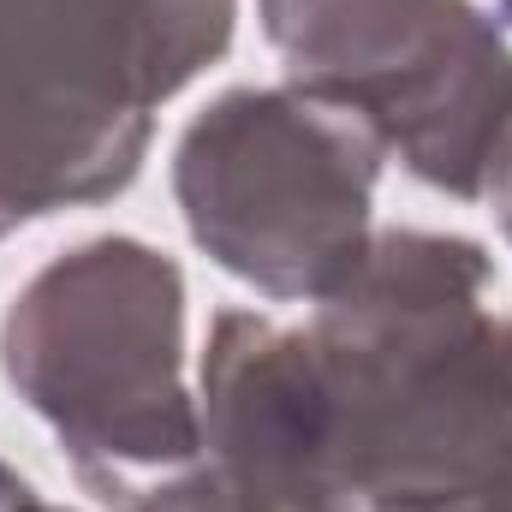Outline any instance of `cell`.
<instances>
[{
	"label": "cell",
	"instance_id": "6da1fadb",
	"mask_svg": "<svg viewBox=\"0 0 512 512\" xmlns=\"http://www.w3.org/2000/svg\"><path fill=\"white\" fill-rule=\"evenodd\" d=\"M477 239L387 227L280 328L227 310L203 352V453L340 495L352 512L512 483V316Z\"/></svg>",
	"mask_w": 512,
	"mask_h": 512
},
{
	"label": "cell",
	"instance_id": "7a4b0ae2",
	"mask_svg": "<svg viewBox=\"0 0 512 512\" xmlns=\"http://www.w3.org/2000/svg\"><path fill=\"white\" fill-rule=\"evenodd\" d=\"M0 370L60 435L102 501L203 459V405L185 387V274L143 239L54 256L0 322Z\"/></svg>",
	"mask_w": 512,
	"mask_h": 512
},
{
	"label": "cell",
	"instance_id": "3957f363",
	"mask_svg": "<svg viewBox=\"0 0 512 512\" xmlns=\"http://www.w3.org/2000/svg\"><path fill=\"white\" fill-rule=\"evenodd\" d=\"M239 0H0V239L126 191L155 108L233 48Z\"/></svg>",
	"mask_w": 512,
	"mask_h": 512
},
{
	"label": "cell",
	"instance_id": "277c9868",
	"mask_svg": "<svg viewBox=\"0 0 512 512\" xmlns=\"http://www.w3.org/2000/svg\"><path fill=\"white\" fill-rule=\"evenodd\" d=\"M292 90L459 203L512 191V42L471 0H256Z\"/></svg>",
	"mask_w": 512,
	"mask_h": 512
},
{
	"label": "cell",
	"instance_id": "5b68a950",
	"mask_svg": "<svg viewBox=\"0 0 512 512\" xmlns=\"http://www.w3.org/2000/svg\"><path fill=\"white\" fill-rule=\"evenodd\" d=\"M382 143L304 90H227L173 149L191 239L262 298L322 304L364 262Z\"/></svg>",
	"mask_w": 512,
	"mask_h": 512
},
{
	"label": "cell",
	"instance_id": "8992f818",
	"mask_svg": "<svg viewBox=\"0 0 512 512\" xmlns=\"http://www.w3.org/2000/svg\"><path fill=\"white\" fill-rule=\"evenodd\" d=\"M126 512H352L340 495L268 477L233 459H197L179 477H155L126 501Z\"/></svg>",
	"mask_w": 512,
	"mask_h": 512
},
{
	"label": "cell",
	"instance_id": "52a82bcc",
	"mask_svg": "<svg viewBox=\"0 0 512 512\" xmlns=\"http://www.w3.org/2000/svg\"><path fill=\"white\" fill-rule=\"evenodd\" d=\"M382 512H512V483L465 489V495H435V501H411V507H382Z\"/></svg>",
	"mask_w": 512,
	"mask_h": 512
},
{
	"label": "cell",
	"instance_id": "ba28073f",
	"mask_svg": "<svg viewBox=\"0 0 512 512\" xmlns=\"http://www.w3.org/2000/svg\"><path fill=\"white\" fill-rule=\"evenodd\" d=\"M0 512H66V507H48V501L18 477V471H6V465H0Z\"/></svg>",
	"mask_w": 512,
	"mask_h": 512
},
{
	"label": "cell",
	"instance_id": "9c48e42d",
	"mask_svg": "<svg viewBox=\"0 0 512 512\" xmlns=\"http://www.w3.org/2000/svg\"><path fill=\"white\" fill-rule=\"evenodd\" d=\"M501 221H507V239H512V191L501 197Z\"/></svg>",
	"mask_w": 512,
	"mask_h": 512
},
{
	"label": "cell",
	"instance_id": "30bf717a",
	"mask_svg": "<svg viewBox=\"0 0 512 512\" xmlns=\"http://www.w3.org/2000/svg\"><path fill=\"white\" fill-rule=\"evenodd\" d=\"M501 12H507V18H512V0H501Z\"/></svg>",
	"mask_w": 512,
	"mask_h": 512
}]
</instances>
